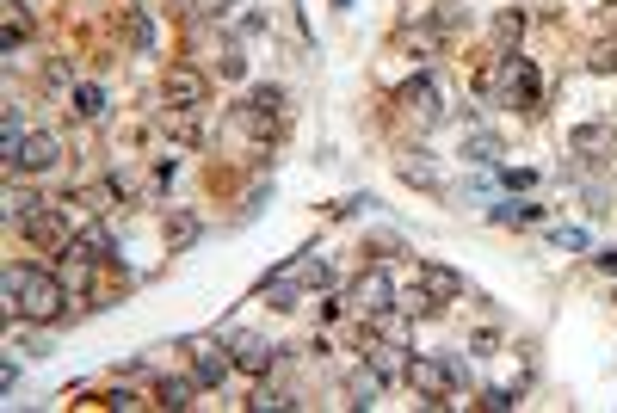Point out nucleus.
<instances>
[{
    "instance_id": "nucleus-8",
    "label": "nucleus",
    "mask_w": 617,
    "mask_h": 413,
    "mask_svg": "<svg viewBox=\"0 0 617 413\" xmlns=\"http://www.w3.org/2000/svg\"><path fill=\"white\" fill-rule=\"evenodd\" d=\"M161 93H167L173 111H198V105L210 99V81H204L198 68H167V87H161Z\"/></svg>"
},
{
    "instance_id": "nucleus-24",
    "label": "nucleus",
    "mask_w": 617,
    "mask_h": 413,
    "mask_svg": "<svg viewBox=\"0 0 617 413\" xmlns=\"http://www.w3.org/2000/svg\"><path fill=\"white\" fill-rule=\"evenodd\" d=\"M75 111H81V118H99V111H105V87H75Z\"/></svg>"
},
{
    "instance_id": "nucleus-25",
    "label": "nucleus",
    "mask_w": 617,
    "mask_h": 413,
    "mask_svg": "<svg viewBox=\"0 0 617 413\" xmlns=\"http://www.w3.org/2000/svg\"><path fill=\"white\" fill-rule=\"evenodd\" d=\"M167 241H173V247H192V241H198V216H173V222H167Z\"/></svg>"
},
{
    "instance_id": "nucleus-14",
    "label": "nucleus",
    "mask_w": 617,
    "mask_h": 413,
    "mask_svg": "<svg viewBox=\"0 0 617 413\" xmlns=\"http://www.w3.org/2000/svg\"><path fill=\"white\" fill-rule=\"evenodd\" d=\"M371 370L383 383H395V377H408V358H402V340H377L371 346Z\"/></svg>"
},
{
    "instance_id": "nucleus-11",
    "label": "nucleus",
    "mask_w": 617,
    "mask_h": 413,
    "mask_svg": "<svg viewBox=\"0 0 617 413\" xmlns=\"http://www.w3.org/2000/svg\"><path fill=\"white\" fill-rule=\"evenodd\" d=\"M68 259H87V266H99V259H112V229H105V222L81 229L75 241H68Z\"/></svg>"
},
{
    "instance_id": "nucleus-33",
    "label": "nucleus",
    "mask_w": 617,
    "mask_h": 413,
    "mask_svg": "<svg viewBox=\"0 0 617 413\" xmlns=\"http://www.w3.org/2000/svg\"><path fill=\"white\" fill-rule=\"evenodd\" d=\"M599 272H617V247H605V253H599Z\"/></svg>"
},
{
    "instance_id": "nucleus-32",
    "label": "nucleus",
    "mask_w": 617,
    "mask_h": 413,
    "mask_svg": "<svg viewBox=\"0 0 617 413\" xmlns=\"http://www.w3.org/2000/svg\"><path fill=\"white\" fill-rule=\"evenodd\" d=\"M408 179H414V185H439V173H432L426 161H408Z\"/></svg>"
},
{
    "instance_id": "nucleus-13",
    "label": "nucleus",
    "mask_w": 617,
    "mask_h": 413,
    "mask_svg": "<svg viewBox=\"0 0 617 413\" xmlns=\"http://www.w3.org/2000/svg\"><path fill=\"white\" fill-rule=\"evenodd\" d=\"M500 155H506V148H500V136H494V130H469V136H463V161H476V167H500Z\"/></svg>"
},
{
    "instance_id": "nucleus-7",
    "label": "nucleus",
    "mask_w": 617,
    "mask_h": 413,
    "mask_svg": "<svg viewBox=\"0 0 617 413\" xmlns=\"http://www.w3.org/2000/svg\"><path fill=\"white\" fill-rule=\"evenodd\" d=\"M19 229H25V241L56 247V253H68V241H75V229H68V216H62V210H50V204H38L31 216H19Z\"/></svg>"
},
{
    "instance_id": "nucleus-3",
    "label": "nucleus",
    "mask_w": 617,
    "mask_h": 413,
    "mask_svg": "<svg viewBox=\"0 0 617 413\" xmlns=\"http://www.w3.org/2000/svg\"><path fill=\"white\" fill-rule=\"evenodd\" d=\"M408 383L420 389V407H426V413H439V407L457 395L463 370H457V358H414V364H408Z\"/></svg>"
},
{
    "instance_id": "nucleus-17",
    "label": "nucleus",
    "mask_w": 617,
    "mask_h": 413,
    "mask_svg": "<svg viewBox=\"0 0 617 413\" xmlns=\"http://www.w3.org/2000/svg\"><path fill=\"white\" fill-rule=\"evenodd\" d=\"M568 148H574V155H605V148H611V124H580V130H568Z\"/></svg>"
},
{
    "instance_id": "nucleus-18",
    "label": "nucleus",
    "mask_w": 617,
    "mask_h": 413,
    "mask_svg": "<svg viewBox=\"0 0 617 413\" xmlns=\"http://www.w3.org/2000/svg\"><path fill=\"white\" fill-rule=\"evenodd\" d=\"M519 37H525V13H500L494 19V56H513Z\"/></svg>"
},
{
    "instance_id": "nucleus-22",
    "label": "nucleus",
    "mask_w": 617,
    "mask_h": 413,
    "mask_svg": "<svg viewBox=\"0 0 617 413\" xmlns=\"http://www.w3.org/2000/svg\"><path fill=\"white\" fill-rule=\"evenodd\" d=\"M377 389H383L377 370H358V377H352V407H371V401H377Z\"/></svg>"
},
{
    "instance_id": "nucleus-26",
    "label": "nucleus",
    "mask_w": 617,
    "mask_h": 413,
    "mask_svg": "<svg viewBox=\"0 0 617 413\" xmlns=\"http://www.w3.org/2000/svg\"><path fill=\"white\" fill-rule=\"evenodd\" d=\"M587 68H593V74H617V44H611V37H605V44H593Z\"/></svg>"
},
{
    "instance_id": "nucleus-20",
    "label": "nucleus",
    "mask_w": 617,
    "mask_h": 413,
    "mask_svg": "<svg viewBox=\"0 0 617 413\" xmlns=\"http://www.w3.org/2000/svg\"><path fill=\"white\" fill-rule=\"evenodd\" d=\"M290 272H297V278H303L315 296H321V290H334V266H328V259H297Z\"/></svg>"
},
{
    "instance_id": "nucleus-10",
    "label": "nucleus",
    "mask_w": 617,
    "mask_h": 413,
    "mask_svg": "<svg viewBox=\"0 0 617 413\" xmlns=\"http://www.w3.org/2000/svg\"><path fill=\"white\" fill-rule=\"evenodd\" d=\"M229 352H235V370H253V377H266L272 358H278L284 346H266L260 333H235V346H229Z\"/></svg>"
},
{
    "instance_id": "nucleus-6",
    "label": "nucleus",
    "mask_w": 617,
    "mask_h": 413,
    "mask_svg": "<svg viewBox=\"0 0 617 413\" xmlns=\"http://www.w3.org/2000/svg\"><path fill=\"white\" fill-rule=\"evenodd\" d=\"M395 105H402L408 118H420V124H439L445 118V99H439V81H432V74L402 81V87H395Z\"/></svg>"
},
{
    "instance_id": "nucleus-9",
    "label": "nucleus",
    "mask_w": 617,
    "mask_h": 413,
    "mask_svg": "<svg viewBox=\"0 0 617 413\" xmlns=\"http://www.w3.org/2000/svg\"><path fill=\"white\" fill-rule=\"evenodd\" d=\"M420 290H426V296H432V303H439V309H445V303H457V296H463L469 284H463V278H457L451 266H439V259H426V266H420Z\"/></svg>"
},
{
    "instance_id": "nucleus-30",
    "label": "nucleus",
    "mask_w": 617,
    "mask_h": 413,
    "mask_svg": "<svg viewBox=\"0 0 617 413\" xmlns=\"http://www.w3.org/2000/svg\"><path fill=\"white\" fill-rule=\"evenodd\" d=\"M556 247H568V253H580V247H587V229H556Z\"/></svg>"
},
{
    "instance_id": "nucleus-12",
    "label": "nucleus",
    "mask_w": 617,
    "mask_h": 413,
    "mask_svg": "<svg viewBox=\"0 0 617 413\" xmlns=\"http://www.w3.org/2000/svg\"><path fill=\"white\" fill-rule=\"evenodd\" d=\"M278 111H284V93H278V87H260V93L247 99V124L266 136V130H278Z\"/></svg>"
},
{
    "instance_id": "nucleus-21",
    "label": "nucleus",
    "mask_w": 617,
    "mask_h": 413,
    "mask_svg": "<svg viewBox=\"0 0 617 413\" xmlns=\"http://www.w3.org/2000/svg\"><path fill=\"white\" fill-rule=\"evenodd\" d=\"M297 284H303L297 272H278V278L266 284V303H272V309H297Z\"/></svg>"
},
{
    "instance_id": "nucleus-2",
    "label": "nucleus",
    "mask_w": 617,
    "mask_h": 413,
    "mask_svg": "<svg viewBox=\"0 0 617 413\" xmlns=\"http://www.w3.org/2000/svg\"><path fill=\"white\" fill-rule=\"evenodd\" d=\"M482 99L494 105H513V111H537L543 105V81H537V68L525 56H494V68L482 74Z\"/></svg>"
},
{
    "instance_id": "nucleus-29",
    "label": "nucleus",
    "mask_w": 617,
    "mask_h": 413,
    "mask_svg": "<svg viewBox=\"0 0 617 413\" xmlns=\"http://www.w3.org/2000/svg\"><path fill=\"white\" fill-rule=\"evenodd\" d=\"M476 407H488V413H506V407H519V395L513 389H482V401Z\"/></svg>"
},
{
    "instance_id": "nucleus-1",
    "label": "nucleus",
    "mask_w": 617,
    "mask_h": 413,
    "mask_svg": "<svg viewBox=\"0 0 617 413\" xmlns=\"http://www.w3.org/2000/svg\"><path fill=\"white\" fill-rule=\"evenodd\" d=\"M7 303L25 315V321H62V309H68V284L56 278V272H38V266H13L7 272Z\"/></svg>"
},
{
    "instance_id": "nucleus-19",
    "label": "nucleus",
    "mask_w": 617,
    "mask_h": 413,
    "mask_svg": "<svg viewBox=\"0 0 617 413\" xmlns=\"http://www.w3.org/2000/svg\"><path fill=\"white\" fill-rule=\"evenodd\" d=\"M124 31H130V44H136L142 56H149V50H155V19H149V13H142V7H130V13H124Z\"/></svg>"
},
{
    "instance_id": "nucleus-4",
    "label": "nucleus",
    "mask_w": 617,
    "mask_h": 413,
    "mask_svg": "<svg viewBox=\"0 0 617 413\" xmlns=\"http://www.w3.org/2000/svg\"><path fill=\"white\" fill-rule=\"evenodd\" d=\"M62 161V142L50 130H25L19 142H7V167L13 173H50Z\"/></svg>"
},
{
    "instance_id": "nucleus-5",
    "label": "nucleus",
    "mask_w": 617,
    "mask_h": 413,
    "mask_svg": "<svg viewBox=\"0 0 617 413\" xmlns=\"http://www.w3.org/2000/svg\"><path fill=\"white\" fill-rule=\"evenodd\" d=\"M346 303L358 309V315H383V309H395V284H389V272L383 266H365V272H358L352 284H346Z\"/></svg>"
},
{
    "instance_id": "nucleus-16",
    "label": "nucleus",
    "mask_w": 617,
    "mask_h": 413,
    "mask_svg": "<svg viewBox=\"0 0 617 413\" xmlns=\"http://www.w3.org/2000/svg\"><path fill=\"white\" fill-rule=\"evenodd\" d=\"M229 370H235V358H223L216 346H204V352H198V364H192V377H198L204 389H216V383L229 377Z\"/></svg>"
},
{
    "instance_id": "nucleus-28",
    "label": "nucleus",
    "mask_w": 617,
    "mask_h": 413,
    "mask_svg": "<svg viewBox=\"0 0 617 413\" xmlns=\"http://www.w3.org/2000/svg\"><path fill=\"white\" fill-rule=\"evenodd\" d=\"M537 216H543L537 204H500L494 210V222H537Z\"/></svg>"
},
{
    "instance_id": "nucleus-15",
    "label": "nucleus",
    "mask_w": 617,
    "mask_h": 413,
    "mask_svg": "<svg viewBox=\"0 0 617 413\" xmlns=\"http://www.w3.org/2000/svg\"><path fill=\"white\" fill-rule=\"evenodd\" d=\"M198 389H204L198 377H161V383H155V407H173V413H179V407H192Z\"/></svg>"
},
{
    "instance_id": "nucleus-31",
    "label": "nucleus",
    "mask_w": 617,
    "mask_h": 413,
    "mask_svg": "<svg viewBox=\"0 0 617 413\" xmlns=\"http://www.w3.org/2000/svg\"><path fill=\"white\" fill-rule=\"evenodd\" d=\"M223 74H229V81H241V74H247V62H241V50H235V44L223 50Z\"/></svg>"
},
{
    "instance_id": "nucleus-23",
    "label": "nucleus",
    "mask_w": 617,
    "mask_h": 413,
    "mask_svg": "<svg viewBox=\"0 0 617 413\" xmlns=\"http://www.w3.org/2000/svg\"><path fill=\"white\" fill-rule=\"evenodd\" d=\"M31 31V13L19 7V0H7V50H19V37Z\"/></svg>"
},
{
    "instance_id": "nucleus-27",
    "label": "nucleus",
    "mask_w": 617,
    "mask_h": 413,
    "mask_svg": "<svg viewBox=\"0 0 617 413\" xmlns=\"http://www.w3.org/2000/svg\"><path fill=\"white\" fill-rule=\"evenodd\" d=\"M494 173H500V185H513V192H531V185H537L531 167H494Z\"/></svg>"
}]
</instances>
